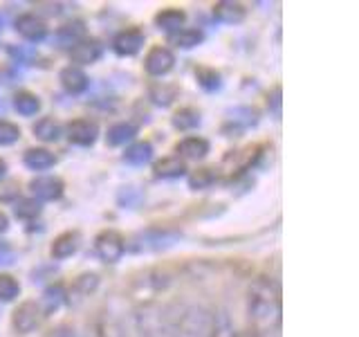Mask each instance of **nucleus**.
<instances>
[{"label":"nucleus","instance_id":"nucleus-23","mask_svg":"<svg viewBox=\"0 0 359 337\" xmlns=\"http://www.w3.org/2000/svg\"><path fill=\"white\" fill-rule=\"evenodd\" d=\"M153 171L157 178H180L187 173V162L182 157L171 155V157H162L160 162H155Z\"/></svg>","mask_w":359,"mask_h":337},{"label":"nucleus","instance_id":"nucleus-26","mask_svg":"<svg viewBox=\"0 0 359 337\" xmlns=\"http://www.w3.org/2000/svg\"><path fill=\"white\" fill-rule=\"evenodd\" d=\"M34 135L43 142H56L63 135V126L54 117H43L34 124Z\"/></svg>","mask_w":359,"mask_h":337},{"label":"nucleus","instance_id":"nucleus-24","mask_svg":"<svg viewBox=\"0 0 359 337\" xmlns=\"http://www.w3.org/2000/svg\"><path fill=\"white\" fill-rule=\"evenodd\" d=\"M202 41H205V34H202V29H196V27L180 29V32H175V34H171V37H168V43H173L175 48H180V50L198 48Z\"/></svg>","mask_w":359,"mask_h":337},{"label":"nucleus","instance_id":"nucleus-20","mask_svg":"<svg viewBox=\"0 0 359 337\" xmlns=\"http://www.w3.org/2000/svg\"><path fill=\"white\" fill-rule=\"evenodd\" d=\"M63 303H65V288L61 284H54V286L45 288L39 306H41V312H43V317H45V315H52V312L59 310Z\"/></svg>","mask_w":359,"mask_h":337},{"label":"nucleus","instance_id":"nucleus-31","mask_svg":"<svg viewBox=\"0 0 359 337\" xmlns=\"http://www.w3.org/2000/svg\"><path fill=\"white\" fill-rule=\"evenodd\" d=\"M99 288V275L95 272H83L74 279V292L81 297H90Z\"/></svg>","mask_w":359,"mask_h":337},{"label":"nucleus","instance_id":"nucleus-39","mask_svg":"<svg viewBox=\"0 0 359 337\" xmlns=\"http://www.w3.org/2000/svg\"><path fill=\"white\" fill-rule=\"evenodd\" d=\"M269 108H272L276 117H280V88H274L272 99H269Z\"/></svg>","mask_w":359,"mask_h":337},{"label":"nucleus","instance_id":"nucleus-42","mask_svg":"<svg viewBox=\"0 0 359 337\" xmlns=\"http://www.w3.org/2000/svg\"><path fill=\"white\" fill-rule=\"evenodd\" d=\"M7 227H9V218L5 216L3 211H0V234H3V232H7Z\"/></svg>","mask_w":359,"mask_h":337},{"label":"nucleus","instance_id":"nucleus-40","mask_svg":"<svg viewBox=\"0 0 359 337\" xmlns=\"http://www.w3.org/2000/svg\"><path fill=\"white\" fill-rule=\"evenodd\" d=\"M14 261V252L7 243H0V263H11Z\"/></svg>","mask_w":359,"mask_h":337},{"label":"nucleus","instance_id":"nucleus-7","mask_svg":"<svg viewBox=\"0 0 359 337\" xmlns=\"http://www.w3.org/2000/svg\"><path fill=\"white\" fill-rule=\"evenodd\" d=\"M173 65H175V56L171 50L164 48V45H155V48H151L144 59V67L151 77H164L173 70Z\"/></svg>","mask_w":359,"mask_h":337},{"label":"nucleus","instance_id":"nucleus-44","mask_svg":"<svg viewBox=\"0 0 359 337\" xmlns=\"http://www.w3.org/2000/svg\"><path fill=\"white\" fill-rule=\"evenodd\" d=\"M3 27H5V18L0 16V32H3Z\"/></svg>","mask_w":359,"mask_h":337},{"label":"nucleus","instance_id":"nucleus-29","mask_svg":"<svg viewBox=\"0 0 359 337\" xmlns=\"http://www.w3.org/2000/svg\"><path fill=\"white\" fill-rule=\"evenodd\" d=\"M216 168H209V166H202V168H196L194 173L189 176V187L194 191H200V189H207L216 183Z\"/></svg>","mask_w":359,"mask_h":337},{"label":"nucleus","instance_id":"nucleus-3","mask_svg":"<svg viewBox=\"0 0 359 337\" xmlns=\"http://www.w3.org/2000/svg\"><path fill=\"white\" fill-rule=\"evenodd\" d=\"M209 315L196 306H180L175 315H168L171 337H207Z\"/></svg>","mask_w":359,"mask_h":337},{"label":"nucleus","instance_id":"nucleus-4","mask_svg":"<svg viewBox=\"0 0 359 337\" xmlns=\"http://www.w3.org/2000/svg\"><path fill=\"white\" fill-rule=\"evenodd\" d=\"M180 232H171V230H149L142 232L133 239L130 250L133 252H157V250H166L171 247L175 241H180Z\"/></svg>","mask_w":359,"mask_h":337},{"label":"nucleus","instance_id":"nucleus-36","mask_svg":"<svg viewBox=\"0 0 359 337\" xmlns=\"http://www.w3.org/2000/svg\"><path fill=\"white\" fill-rule=\"evenodd\" d=\"M20 196L18 180H0V202H11Z\"/></svg>","mask_w":359,"mask_h":337},{"label":"nucleus","instance_id":"nucleus-30","mask_svg":"<svg viewBox=\"0 0 359 337\" xmlns=\"http://www.w3.org/2000/svg\"><path fill=\"white\" fill-rule=\"evenodd\" d=\"M200 124V112L196 108H180L173 115V126L177 131H191Z\"/></svg>","mask_w":359,"mask_h":337},{"label":"nucleus","instance_id":"nucleus-43","mask_svg":"<svg viewBox=\"0 0 359 337\" xmlns=\"http://www.w3.org/2000/svg\"><path fill=\"white\" fill-rule=\"evenodd\" d=\"M5 173H7V162L3 160V157H0V180L5 178Z\"/></svg>","mask_w":359,"mask_h":337},{"label":"nucleus","instance_id":"nucleus-37","mask_svg":"<svg viewBox=\"0 0 359 337\" xmlns=\"http://www.w3.org/2000/svg\"><path fill=\"white\" fill-rule=\"evenodd\" d=\"M151 97H153L155 104H160V106H168V104H171V101L175 99V88H173V90H168V93H164V90H160V88H153Z\"/></svg>","mask_w":359,"mask_h":337},{"label":"nucleus","instance_id":"nucleus-13","mask_svg":"<svg viewBox=\"0 0 359 337\" xmlns=\"http://www.w3.org/2000/svg\"><path fill=\"white\" fill-rule=\"evenodd\" d=\"M59 79H61V86H63L70 95H81V93H86L88 86H90L88 74L81 70V67H76V65H67V67H63L61 74H59Z\"/></svg>","mask_w":359,"mask_h":337},{"label":"nucleus","instance_id":"nucleus-18","mask_svg":"<svg viewBox=\"0 0 359 337\" xmlns=\"http://www.w3.org/2000/svg\"><path fill=\"white\" fill-rule=\"evenodd\" d=\"M76 250H79V234L76 232H63L54 239V243L50 247V254H52V258H56V261H61V258L72 256Z\"/></svg>","mask_w":359,"mask_h":337},{"label":"nucleus","instance_id":"nucleus-34","mask_svg":"<svg viewBox=\"0 0 359 337\" xmlns=\"http://www.w3.org/2000/svg\"><path fill=\"white\" fill-rule=\"evenodd\" d=\"M196 79L205 90H218L220 88V74L216 70H211V67H200V70H196Z\"/></svg>","mask_w":359,"mask_h":337},{"label":"nucleus","instance_id":"nucleus-33","mask_svg":"<svg viewBox=\"0 0 359 337\" xmlns=\"http://www.w3.org/2000/svg\"><path fill=\"white\" fill-rule=\"evenodd\" d=\"M20 295V284L11 275H0V301H14Z\"/></svg>","mask_w":359,"mask_h":337},{"label":"nucleus","instance_id":"nucleus-8","mask_svg":"<svg viewBox=\"0 0 359 337\" xmlns=\"http://www.w3.org/2000/svg\"><path fill=\"white\" fill-rule=\"evenodd\" d=\"M65 133H67V140L76 146H93L99 138V126H97V121L81 117L67 124Z\"/></svg>","mask_w":359,"mask_h":337},{"label":"nucleus","instance_id":"nucleus-27","mask_svg":"<svg viewBox=\"0 0 359 337\" xmlns=\"http://www.w3.org/2000/svg\"><path fill=\"white\" fill-rule=\"evenodd\" d=\"M14 108L22 117H32L41 110V99L34 93H29V90H20V93L14 95Z\"/></svg>","mask_w":359,"mask_h":337},{"label":"nucleus","instance_id":"nucleus-22","mask_svg":"<svg viewBox=\"0 0 359 337\" xmlns=\"http://www.w3.org/2000/svg\"><path fill=\"white\" fill-rule=\"evenodd\" d=\"M22 162H25V166L32 168V171H45V168L54 166L56 157L48 149H27L25 155H22Z\"/></svg>","mask_w":359,"mask_h":337},{"label":"nucleus","instance_id":"nucleus-11","mask_svg":"<svg viewBox=\"0 0 359 337\" xmlns=\"http://www.w3.org/2000/svg\"><path fill=\"white\" fill-rule=\"evenodd\" d=\"M142 45H144V32L137 27L123 29L112 39V50L119 56H135L142 50Z\"/></svg>","mask_w":359,"mask_h":337},{"label":"nucleus","instance_id":"nucleus-32","mask_svg":"<svg viewBox=\"0 0 359 337\" xmlns=\"http://www.w3.org/2000/svg\"><path fill=\"white\" fill-rule=\"evenodd\" d=\"M14 213L18 218H25V220H32L36 218L41 213V202L36 198H20L14 207Z\"/></svg>","mask_w":359,"mask_h":337},{"label":"nucleus","instance_id":"nucleus-21","mask_svg":"<svg viewBox=\"0 0 359 337\" xmlns=\"http://www.w3.org/2000/svg\"><path fill=\"white\" fill-rule=\"evenodd\" d=\"M175 151L180 155L189 157V160H200V157H205L209 153V142L205 138H198V135H191V138H184L182 142L177 144Z\"/></svg>","mask_w":359,"mask_h":337},{"label":"nucleus","instance_id":"nucleus-10","mask_svg":"<svg viewBox=\"0 0 359 337\" xmlns=\"http://www.w3.org/2000/svg\"><path fill=\"white\" fill-rule=\"evenodd\" d=\"M29 189H32V194L36 196V200H59L65 191V185H63V180L56 176H41L32 180Z\"/></svg>","mask_w":359,"mask_h":337},{"label":"nucleus","instance_id":"nucleus-5","mask_svg":"<svg viewBox=\"0 0 359 337\" xmlns=\"http://www.w3.org/2000/svg\"><path fill=\"white\" fill-rule=\"evenodd\" d=\"M95 252L101 261L106 263H117L126 252V241L123 236L115 230H104L95 236Z\"/></svg>","mask_w":359,"mask_h":337},{"label":"nucleus","instance_id":"nucleus-6","mask_svg":"<svg viewBox=\"0 0 359 337\" xmlns=\"http://www.w3.org/2000/svg\"><path fill=\"white\" fill-rule=\"evenodd\" d=\"M43 312L36 301H22L20 306L11 315V329L18 335H29L41 326Z\"/></svg>","mask_w":359,"mask_h":337},{"label":"nucleus","instance_id":"nucleus-28","mask_svg":"<svg viewBox=\"0 0 359 337\" xmlns=\"http://www.w3.org/2000/svg\"><path fill=\"white\" fill-rule=\"evenodd\" d=\"M151 157H153L151 142H135L128 146L126 153H123V160H126L128 164H135V166H142L146 162H151Z\"/></svg>","mask_w":359,"mask_h":337},{"label":"nucleus","instance_id":"nucleus-9","mask_svg":"<svg viewBox=\"0 0 359 337\" xmlns=\"http://www.w3.org/2000/svg\"><path fill=\"white\" fill-rule=\"evenodd\" d=\"M14 27L22 39L32 43H39L48 37V25H45V20L36 14H20L14 22Z\"/></svg>","mask_w":359,"mask_h":337},{"label":"nucleus","instance_id":"nucleus-38","mask_svg":"<svg viewBox=\"0 0 359 337\" xmlns=\"http://www.w3.org/2000/svg\"><path fill=\"white\" fill-rule=\"evenodd\" d=\"M50 337H76V333H74L72 326L61 324V326H56V329L50 333Z\"/></svg>","mask_w":359,"mask_h":337},{"label":"nucleus","instance_id":"nucleus-35","mask_svg":"<svg viewBox=\"0 0 359 337\" xmlns=\"http://www.w3.org/2000/svg\"><path fill=\"white\" fill-rule=\"evenodd\" d=\"M18 140H20V128L16 126V124L0 119V146H9Z\"/></svg>","mask_w":359,"mask_h":337},{"label":"nucleus","instance_id":"nucleus-16","mask_svg":"<svg viewBox=\"0 0 359 337\" xmlns=\"http://www.w3.org/2000/svg\"><path fill=\"white\" fill-rule=\"evenodd\" d=\"M184 22H187V14L182 9H177V7H168V9H162L160 14L155 16V25L157 29H164L168 34H175L184 27Z\"/></svg>","mask_w":359,"mask_h":337},{"label":"nucleus","instance_id":"nucleus-19","mask_svg":"<svg viewBox=\"0 0 359 337\" xmlns=\"http://www.w3.org/2000/svg\"><path fill=\"white\" fill-rule=\"evenodd\" d=\"M247 14L245 5L241 3H233V0H220V3L213 5V16H216L218 20L222 22H229V25H233V22H241Z\"/></svg>","mask_w":359,"mask_h":337},{"label":"nucleus","instance_id":"nucleus-17","mask_svg":"<svg viewBox=\"0 0 359 337\" xmlns=\"http://www.w3.org/2000/svg\"><path fill=\"white\" fill-rule=\"evenodd\" d=\"M86 39V22L83 20H70L56 32V41L61 43V48H74L76 43Z\"/></svg>","mask_w":359,"mask_h":337},{"label":"nucleus","instance_id":"nucleus-2","mask_svg":"<svg viewBox=\"0 0 359 337\" xmlns=\"http://www.w3.org/2000/svg\"><path fill=\"white\" fill-rule=\"evenodd\" d=\"M171 272L162 267H151V270H144L137 277H133L130 281V299L140 306H151V303L162 295V292L168 290L171 286Z\"/></svg>","mask_w":359,"mask_h":337},{"label":"nucleus","instance_id":"nucleus-14","mask_svg":"<svg viewBox=\"0 0 359 337\" xmlns=\"http://www.w3.org/2000/svg\"><path fill=\"white\" fill-rule=\"evenodd\" d=\"M101 43L95 39H83L81 43H76L74 48L70 50L72 61L79 65H90V63H97L99 56H101Z\"/></svg>","mask_w":359,"mask_h":337},{"label":"nucleus","instance_id":"nucleus-41","mask_svg":"<svg viewBox=\"0 0 359 337\" xmlns=\"http://www.w3.org/2000/svg\"><path fill=\"white\" fill-rule=\"evenodd\" d=\"M236 337H263V333H261V331H256L254 326H252V329H245L243 333H238Z\"/></svg>","mask_w":359,"mask_h":337},{"label":"nucleus","instance_id":"nucleus-12","mask_svg":"<svg viewBox=\"0 0 359 337\" xmlns=\"http://www.w3.org/2000/svg\"><path fill=\"white\" fill-rule=\"evenodd\" d=\"M90 337H123V331L110 312L101 310L90 322Z\"/></svg>","mask_w":359,"mask_h":337},{"label":"nucleus","instance_id":"nucleus-15","mask_svg":"<svg viewBox=\"0 0 359 337\" xmlns=\"http://www.w3.org/2000/svg\"><path fill=\"white\" fill-rule=\"evenodd\" d=\"M233 322L227 310H216L209 315V326H207V337H236Z\"/></svg>","mask_w":359,"mask_h":337},{"label":"nucleus","instance_id":"nucleus-1","mask_svg":"<svg viewBox=\"0 0 359 337\" xmlns=\"http://www.w3.org/2000/svg\"><path fill=\"white\" fill-rule=\"evenodd\" d=\"M247 315L256 331L272 329L280 315V290L272 277H256L247 288Z\"/></svg>","mask_w":359,"mask_h":337},{"label":"nucleus","instance_id":"nucleus-25","mask_svg":"<svg viewBox=\"0 0 359 337\" xmlns=\"http://www.w3.org/2000/svg\"><path fill=\"white\" fill-rule=\"evenodd\" d=\"M135 135H137V126L130 121H119L115 126L108 128V135H106V142L110 146H121L130 140H135Z\"/></svg>","mask_w":359,"mask_h":337}]
</instances>
